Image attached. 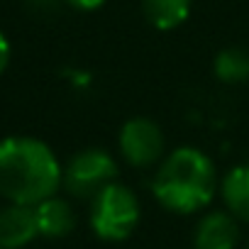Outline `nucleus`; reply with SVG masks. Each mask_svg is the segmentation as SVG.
Instances as JSON below:
<instances>
[{
  "mask_svg": "<svg viewBox=\"0 0 249 249\" xmlns=\"http://www.w3.org/2000/svg\"><path fill=\"white\" fill-rule=\"evenodd\" d=\"M117 176V164L105 149H86L64 169L61 186L76 198H93Z\"/></svg>",
  "mask_w": 249,
  "mask_h": 249,
  "instance_id": "20e7f679",
  "label": "nucleus"
},
{
  "mask_svg": "<svg viewBox=\"0 0 249 249\" xmlns=\"http://www.w3.org/2000/svg\"><path fill=\"white\" fill-rule=\"evenodd\" d=\"M35 213H37L39 234H44V237H66L76 227L73 208L56 196H49L42 203H37Z\"/></svg>",
  "mask_w": 249,
  "mask_h": 249,
  "instance_id": "6e6552de",
  "label": "nucleus"
},
{
  "mask_svg": "<svg viewBox=\"0 0 249 249\" xmlns=\"http://www.w3.org/2000/svg\"><path fill=\"white\" fill-rule=\"evenodd\" d=\"M154 196L171 213H196L213 200L215 166L208 154L196 147L174 149L154 176Z\"/></svg>",
  "mask_w": 249,
  "mask_h": 249,
  "instance_id": "f03ea898",
  "label": "nucleus"
},
{
  "mask_svg": "<svg viewBox=\"0 0 249 249\" xmlns=\"http://www.w3.org/2000/svg\"><path fill=\"white\" fill-rule=\"evenodd\" d=\"M239 239L237 217L227 213H208L193 234L196 249H234Z\"/></svg>",
  "mask_w": 249,
  "mask_h": 249,
  "instance_id": "0eeeda50",
  "label": "nucleus"
},
{
  "mask_svg": "<svg viewBox=\"0 0 249 249\" xmlns=\"http://www.w3.org/2000/svg\"><path fill=\"white\" fill-rule=\"evenodd\" d=\"M222 198H225L227 210L237 220L249 222V164H239L225 174Z\"/></svg>",
  "mask_w": 249,
  "mask_h": 249,
  "instance_id": "1a4fd4ad",
  "label": "nucleus"
},
{
  "mask_svg": "<svg viewBox=\"0 0 249 249\" xmlns=\"http://www.w3.org/2000/svg\"><path fill=\"white\" fill-rule=\"evenodd\" d=\"M8 61H10V44H8V39H5V35L0 32V73L5 71V66H8Z\"/></svg>",
  "mask_w": 249,
  "mask_h": 249,
  "instance_id": "f8f14e48",
  "label": "nucleus"
},
{
  "mask_svg": "<svg viewBox=\"0 0 249 249\" xmlns=\"http://www.w3.org/2000/svg\"><path fill=\"white\" fill-rule=\"evenodd\" d=\"M66 3H71L78 10H95V8H100L105 3V0H66Z\"/></svg>",
  "mask_w": 249,
  "mask_h": 249,
  "instance_id": "ddd939ff",
  "label": "nucleus"
},
{
  "mask_svg": "<svg viewBox=\"0 0 249 249\" xmlns=\"http://www.w3.org/2000/svg\"><path fill=\"white\" fill-rule=\"evenodd\" d=\"M191 0H142V10L157 30H176L191 15Z\"/></svg>",
  "mask_w": 249,
  "mask_h": 249,
  "instance_id": "9d476101",
  "label": "nucleus"
},
{
  "mask_svg": "<svg viewBox=\"0 0 249 249\" xmlns=\"http://www.w3.org/2000/svg\"><path fill=\"white\" fill-rule=\"evenodd\" d=\"M39 234L35 205L13 203L0 210V247L3 249H20L30 244Z\"/></svg>",
  "mask_w": 249,
  "mask_h": 249,
  "instance_id": "423d86ee",
  "label": "nucleus"
},
{
  "mask_svg": "<svg viewBox=\"0 0 249 249\" xmlns=\"http://www.w3.org/2000/svg\"><path fill=\"white\" fill-rule=\"evenodd\" d=\"M140 222V203L122 183H107L90 203V227L105 242L127 239Z\"/></svg>",
  "mask_w": 249,
  "mask_h": 249,
  "instance_id": "7ed1b4c3",
  "label": "nucleus"
},
{
  "mask_svg": "<svg viewBox=\"0 0 249 249\" xmlns=\"http://www.w3.org/2000/svg\"><path fill=\"white\" fill-rule=\"evenodd\" d=\"M215 76L225 83H242L249 78V52L242 47L222 49L213 64Z\"/></svg>",
  "mask_w": 249,
  "mask_h": 249,
  "instance_id": "9b49d317",
  "label": "nucleus"
},
{
  "mask_svg": "<svg viewBox=\"0 0 249 249\" xmlns=\"http://www.w3.org/2000/svg\"><path fill=\"white\" fill-rule=\"evenodd\" d=\"M0 249H3V247H0Z\"/></svg>",
  "mask_w": 249,
  "mask_h": 249,
  "instance_id": "4468645a",
  "label": "nucleus"
},
{
  "mask_svg": "<svg viewBox=\"0 0 249 249\" xmlns=\"http://www.w3.org/2000/svg\"><path fill=\"white\" fill-rule=\"evenodd\" d=\"M64 171L54 152L35 137L0 140V198L37 205L56 196Z\"/></svg>",
  "mask_w": 249,
  "mask_h": 249,
  "instance_id": "f257e3e1",
  "label": "nucleus"
},
{
  "mask_svg": "<svg viewBox=\"0 0 249 249\" xmlns=\"http://www.w3.org/2000/svg\"><path fill=\"white\" fill-rule=\"evenodd\" d=\"M120 152L132 166H152L164 154V135L147 117H132L120 130Z\"/></svg>",
  "mask_w": 249,
  "mask_h": 249,
  "instance_id": "39448f33",
  "label": "nucleus"
}]
</instances>
